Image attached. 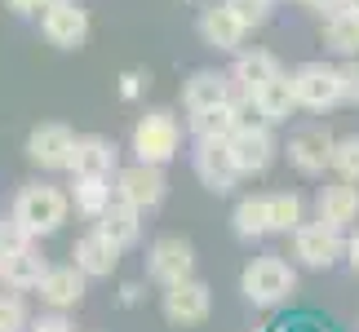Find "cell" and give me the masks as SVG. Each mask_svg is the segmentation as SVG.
<instances>
[{
    "label": "cell",
    "instance_id": "cell-5",
    "mask_svg": "<svg viewBox=\"0 0 359 332\" xmlns=\"http://www.w3.org/2000/svg\"><path fill=\"white\" fill-rule=\"evenodd\" d=\"M209 310H213V293H209L204 279H196V275L164 288V319L173 328H196V324L209 319Z\"/></svg>",
    "mask_w": 359,
    "mask_h": 332
},
{
    "label": "cell",
    "instance_id": "cell-21",
    "mask_svg": "<svg viewBox=\"0 0 359 332\" xmlns=\"http://www.w3.org/2000/svg\"><path fill=\"white\" fill-rule=\"evenodd\" d=\"M137 217H142V209H133V204H124V200H111L98 213V230L111 244L129 248V244H137V235H142V221H137Z\"/></svg>",
    "mask_w": 359,
    "mask_h": 332
},
{
    "label": "cell",
    "instance_id": "cell-38",
    "mask_svg": "<svg viewBox=\"0 0 359 332\" xmlns=\"http://www.w3.org/2000/svg\"><path fill=\"white\" fill-rule=\"evenodd\" d=\"M346 9H355V13H359V0H346Z\"/></svg>",
    "mask_w": 359,
    "mask_h": 332
},
{
    "label": "cell",
    "instance_id": "cell-4",
    "mask_svg": "<svg viewBox=\"0 0 359 332\" xmlns=\"http://www.w3.org/2000/svg\"><path fill=\"white\" fill-rule=\"evenodd\" d=\"M164 195H169V182H164V169L160 164H142V160H133L129 169H120L116 173V200L124 204H133V209H160Z\"/></svg>",
    "mask_w": 359,
    "mask_h": 332
},
{
    "label": "cell",
    "instance_id": "cell-9",
    "mask_svg": "<svg viewBox=\"0 0 359 332\" xmlns=\"http://www.w3.org/2000/svg\"><path fill=\"white\" fill-rule=\"evenodd\" d=\"M196 177L204 182V191H213V195L236 191V182L244 173L236 169V155H231L226 137H204V142H200V151H196Z\"/></svg>",
    "mask_w": 359,
    "mask_h": 332
},
{
    "label": "cell",
    "instance_id": "cell-23",
    "mask_svg": "<svg viewBox=\"0 0 359 332\" xmlns=\"http://www.w3.org/2000/svg\"><path fill=\"white\" fill-rule=\"evenodd\" d=\"M324 45L333 53H346L355 58L359 53V13L355 9H333L324 13Z\"/></svg>",
    "mask_w": 359,
    "mask_h": 332
},
{
    "label": "cell",
    "instance_id": "cell-33",
    "mask_svg": "<svg viewBox=\"0 0 359 332\" xmlns=\"http://www.w3.org/2000/svg\"><path fill=\"white\" fill-rule=\"evenodd\" d=\"M337 71H341V102H359V58L341 62Z\"/></svg>",
    "mask_w": 359,
    "mask_h": 332
},
{
    "label": "cell",
    "instance_id": "cell-10",
    "mask_svg": "<svg viewBox=\"0 0 359 332\" xmlns=\"http://www.w3.org/2000/svg\"><path fill=\"white\" fill-rule=\"evenodd\" d=\"M293 253L306 261L311 270H328L341 253H346V244H341V230L328 226V221H302L293 230Z\"/></svg>",
    "mask_w": 359,
    "mask_h": 332
},
{
    "label": "cell",
    "instance_id": "cell-31",
    "mask_svg": "<svg viewBox=\"0 0 359 332\" xmlns=\"http://www.w3.org/2000/svg\"><path fill=\"white\" fill-rule=\"evenodd\" d=\"M27 328V306L18 297H0V332H22Z\"/></svg>",
    "mask_w": 359,
    "mask_h": 332
},
{
    "label": "cell",
    "instance_id": "cell-26",
    "mask_svg": "<svg viewBox=\"0 0 359 332\" xmlns=\"http://www.w3.org/2000/svg\"><path fill=\"white\" fill-rule=\"evenodd\" d=\"M253 98H257L262 111L271 116V124H284V120L297 111V93H293V80H288V76H275L266 89H257V93H253Z\"/></svg>",
    "mask_w": 359,
    "mask_h": 332
},
{
    "label": "cell",
    "instance_id": "cell-29",
    "mask_svg": "<svg viewBox=\"0 0 359 332\" xmlns=\"http://www.w3.org/2000/svg\"><path fill=\"white\" fill-rule=\"evenodd\" d=\"M333 173L346 182H359V137H341L333 146Z\"/></svg>",
    "mask_w": 359,
    "mask_h": 332
},
{
    "label": "cell",
    "instance_id": "cell-36",
    "mask_svg": "<svg viewBox=\"0 0 359 332\" xmlns=\"http://www.w3.org/2000/svg\"><path fill=\"white\" fill-rule=\"evenodd\" d=\"M5 5L13 13H40V9H45V0H5Z\"/></svg>",
    "mask_w": 359,
    "mask_h": 332
},
{
    "label": "cell",
    "instance_id": "cell-24",
    "mask_svg": "<svg viewBox=\"0 0 359 332\" xmlns=\"http://www.w3.org/2000/svg\"><path fill=\"white\" fill-rule=\"evenodd\" d=\"M72 200H76V213H85V217L98 221V213L116 200V186H111V177H76Z\"/></svg>",
    "mask_w": 359,
    "mask_h": 332
},
{
    "label": "cell",
    "instance_id": "cell-27",
    "mask_svg": "<svg viewBox=\"0 0 359 332\" xmlns=\"http://www.w3.org/2000/svg\"><path fill=\"white\" fill-rule=\"evenodd\" d=\"M191 133H196V142H204V137H231L236 133V111H231V102L209 106V111H191Z\"/></svg>",
    "mask_w": 359,
    "mask_h": 332
},
{
    "label": "cell",
    "instance_id": "cell-2",
    "mask_svg": "<svg viewBox=\"0 0 359 332\" xmlns=\"http://www.w3.org/2000/svg\"><path fill=\"white\" fill-rule=\"evenodd\" d=\"M67 213H72V200H67L58 186H22L18 200H13V221H18L32 240L62 230Z\"/></svg>",
    "mask_w": 359,
    "mask_h": 332
},
{
    "label": "cell",
    "instance_id": "cell-8",
    "mask_svg": "<svg viewBox=\"0 0 359 332\" xmlns=\"http://www.w3.org/2000/svg\"><path fill=\"white\" fill-rule=\"evenodd\" d=\"M40 32L53 49H80L89 40V13L76 0H53L40 9Z\"/></svg>",
    "mask_w": 359,
    "mask_h": 332
},
{
    "label": "cell",
    "instance_id": "cell-30",
    "mask_svg": "<svg viewBox=\"0 0 359 332\" xmlns=\"http://www.w3.org/2000/svg\"><path fill=\"white\" fill-rule=\"evenodd\" d=\"M226 5H231V13H236V18L248 27V32L271 18V0H226Z\"/></svg>",
    "mask_w": 359,
    "mask_h": 332
},
{
    "label": "cell",
    "instance_id": "cell-18",
    "mask_svg": "<svg viewBox=\"0 0 359 332\" xmlns=\"http://www.w3.org/2000/svg\"><path fill=\"white\" fill-rule=\"evenodd\" d=\"M85 279H89V275L80 270V266H49L45 279L36 284V293H40L45 306L67 310V306H76V301L85 297Z\"/></svg>",
    "mask_w": 359,
    "mask_h": 332
},
{
    "label": "cell",
    "instance_id": "cell-22",
    "mask_svg": "<svg viewBox=\"0 0 359 332\" xmlns=\"http://www.w3.org/2000/svg\"><path fill=\"white\" fill-rule=\"evenodd\" d=\"M45 270H49L45 257H40L32 244H22L18 253H9L5 261H0V279H5L9 288H18V293L22 288H36L40 279H45Z\"/></svg>",
    "mask_w": 359,
    "mask_h": 332
},
{
    "label": "cell",
    "instance_id": "cell-25",
    "mask_svg": "<svg viewBox=\"0 0 359 332\" xmlns=\"http://www.w3.org/2000/svg\"><path fill=\"white\" fill-rule=\"evenodd\" d=\"M236 235L240 240H262V235H271V209H266V195H248L236 204Z\"/></svg>",
    "mask_w": 359,
    "mask_h": 332
},
{
    "label": "cell",
    "instance_id": "cell-1",
    "mask_svg": "<svg viewBox=\"0 0 359 332\" xmlns=\"http://www.w3.org/2000/svg\"><path fill=\"white\" fill-rule=\"evenodd\" d=\"M293 288H297V275L280 257H257V261H248L244 275H240V293H244V301H253L257 310L284 306V301L293 297Z\"/></svg>",
    "mask_w": 359,
    "mask_h": 332
},
{
    "label": "cell",
    "instance_id": "cell-3",
    "mask_svg": "<svg viewBox=\"0 0 359 332\" xmlns=\"http://www.w3.org/2000/svg\"><path fill=\"white\" fill-rule=\"evenodd\" d=\"M133 160L142 164H169L177 155V146H182V124H177L173 111H147L142 120L133 124Z\"/></svg>",
    "mask_w": 359,
    "mask_h": 332
},
{
    "label": "cell",
    "instance_id": "cell-14",
    "mask_svg": "<svg viewBox=\"0 0 359 332\" xmlns=\"http://www.w3.org/2000/svg\"><path fill=\"white\" fill-rule=\"evenodd\" d=\"M120 253L124 248L120 244H111L107 235L93 226L89 235H80L76 240V248H72V257H76V266L89 275V279H107V275H116V266H120Z\"/></svg>",
    "mask_w": 359,
    "mask_h": 332
},
{
    "label": "cell",
    "instance_id": "cell-35",
    "mask_svg": "<svg viewBox=\"0 0 359 332\" xmlns=\"http://www.w3.org/2000/svg\"><path fill=\"white\" fill-rule=\"evenodd\" d=\"M142 71H124V85H120V93H124V98H137V89H142Z\"/></svg>",
    "mask_w": 359,
    "mask_h": 332
},
{
    "label": "cell",
    "instance_id": "cell-40",
    "mask_svg": "<svg viewBox=\"0 0 359 332\" xmlns=\"http://www.w3.org/2000/svg\"><path fill=\"white\" fill-rule=\"evenodd\" d=\"M271 5H275V0H271Z\"/></svg>",
    "mask_w": 359,
    "mask_h": 332
},
{
    "label": "cell",
    "instance_id": "cell-17",
    "mask_svg": "<svg viewBox=\"0 0 359 332\" xmlns=\"http://www.w3.org/2000/svg\"><path fill=\"white\" fill-rule=\"evenodd\" d=\"M275 76H284V67L275 62V53H262V49H240L236 53V67H231L236 93H257V89H266Z\"/></svg>",
    "mask_w": 359,
    "mask_h": 332
},
{
    "label": "cell",
    "instance_id": "cell-39",
    "mask_svg": "<svg viewBox=\"0 0 359 332\" xmlns=\"http://www.w3.org/2000/svg\"><path fill=\"white\" fill-rule=\"evenodd\" d=\"M45 5H53V0H45Z\"/></svg>",
    "mask_w": 359,
    "mask_h": 332
},
{
    "label": "cell",
    "instance_id": "cell-6",
    "mask_svg": "<svg viewBox=\"0 0 359 332\" xmlns=\"http://www.w3.org/2000/svg\"><path fill=\"white\" fill-rule=\"evenodd\" d=\"M191 270H196V248H191V240H182V235H160V240L151 244L147 275L160 288H169L177 279H191Z\"/></svg>",
    "mask_w": 359,
    "mask_h": 332
},
{
    "label": "cell",
    "instance_id": "cell-34",
    "mask_svg": "<svg viewBox=\"0 0 359 332\" xmlns=\"http://www.w3.org/2000/svg\"><path fill=\"white\" fill-rule=\"evenodd\" d=\"M32 332H76V328H72V324H67V319H62V314H49V319H40V324H36Z\"/></svg>",
    "mask_w": 359,
    "mask_h": 332
},
{
    "label": "cell",
    "instance_id": "cell-20",
    "mask_svg": "<svg viewBox=\"0 0 359 332\" xmlns=\"http://www.w3.org/2000/svg\"><path fill=\"white\" fill-rule=\"evenodd\" d=\"M236 98V85H231L226 71H196L182 85V102L187 111H209V106H222Z\"/></svg>",
    "mask_w": 359,
    "mask_h": 332
},
{
    "label": "cell",
    "instance_id": "cell-12",
    "mask_svg": "<svg viewBox=\"0 0 359 332\" xmlns=\"http://www.w3.org/2000/svg\"><path fill=\"white\" fill-rule=\"evenodd\" d=\"M333 146H337L333 133H324V129H302V133H293V142H288V160H293L297 173L315 177V173L333 169Z\"/></svg>",
    "mask_w": 359,
    "mask_h": 332
},
{
    "label": "cell",
    "instance_id": "cell-32",
    "mask_svg": "<svg viewBox=\"0 0 359 332\" xmlns=\"http://www.w3.org/2000/svg\"><path fill=\"white\" fill-rule=\"evenodd\" d=\"M22 244H32V235H27L13 217H9V221H0V261H5L9 253H18Z\"/></svg>",
    "mask_w": 359,
    "mask_h": 332
},
{
    "label": "cell",
    "instance_id": "cell-28",
    "mask_svg": "<svg viewBox=\"0 0 359 332\" xmlns=\"http://www.w3.org/2000/svg\"><path fill=\"white\" fill-rule=\"evenodd\" d=\"M266 209H271V235H280V230H297V226H302V200L293 195V191L266 195Z\"/></svg>",
    "mask_w": 359,
    "mask_h": 332
},
{
    "label": "cell",
    "instance_id": "cell-13",
    "mask_svg": "<svg viewBox=\"0 0 359 332\" xmlns=\"http://www.w3.org/2000/svg\"><path fill=\"white\" fill-rule=\"evenodd\" d=\"M244 36H248V27L236 18V13H231L226 0L200 13V40H204L209 49H217V53H240Z\"/></svg>",
    "mask_w": 359,
    "mask_h": 332
},
{
    "label": "cell",
    "instance_id": "cell-7",
    "mask_svg": "<svg viewBox=\"0 0 359 332\" xmlns=\"http://www.w3.org/2000/svg\"><path fill=\"white\" fill-rule=\"evenodd\" d=\"M288 80H293L297 106L324 111V106H337L341 102V71H337V67H328V62H302Z\"/></svg>",
    "mask_w": 359,
    "mask_h": 332
},
{
    "label": "cell",
    "instance_id": "cell-11",
    "mask_svg": "<svg viewBox=\"0 0 359 332\" xmlns=\"http://www.w3.org/2000/svg\"><path fill=\"white\" fill-rule=\"evenodd\" d=\"M72 146H76V133L67 124H36L32 137H27V160L36 169H67Z\"/></svg>",
    "mask_w": 359,
    "mask_h": 332
},
{
    "label": "cell",
    "instance_id": "cell-37",
    "mask_svg": "<svg viewBox=\"0 0 359 332\" xmlns=\"http://www.w3.org/2000/svg\"><path fill=\"white\" fill-rule=\"evenodd\" d=\"M346 261L359 270V235H351V240H346Z\"/></svg>",
    "mask_w": 359,
    "mask_h": 332
},
{
    "label": "cell",
    "instance_id": "cell-16",
    "mask_svg": "<svg viewBox=\"0 0 359 332\" xmlns=\"http://www.w3.org/2000/svg\"><path fill=\"white\" fill-rule=\"evenodd\" d=\"M315 213H320V221H328V226H351V221H359V186L355 182H328L320 186V195H315Z\"/></svg>",
    "mask_w": 359,
    "mask_h": 332
},
{
    "label": "cell",
    "instance_id": "cell-15",
    "mask_svg": "<svg viewBox=\"0 0 359 332\" xmlns=\"http://www.w3.org/2000/svg\"><path fill=\"white\" fill-rule=\"evenodd\" d=\"M226 142H231V155H236L240 173H266L275 164V137H271V129H240V133H231Z\"/></svg>",
    "mask_w": 359,
    "mask_h": 332
},
{
    "label": "cell",
    "instance_id": "cell-19",
    "mask_svg": "<svg viewBox=\"0 0 359 332\" xmlns=\"http://www.w3.org/2000/svg\"><path fill=\"white\" fill-rule=\"evenodd\" d=\"M76 177H111L116 173V146L107 137L89 133V137H76L72 146V164H67Z\"/></svg>",
    "mask_w": 359,
    "mask_h": 332
}]
</instances>
